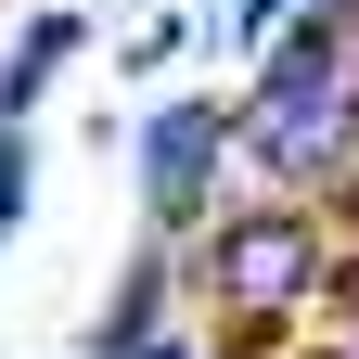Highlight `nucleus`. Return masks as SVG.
Listing matches in <instances>:
<instances>
[{"instance_id":"nucleus-2","label":"nucleus","mask_w":359,"mask_h":359,"mask_svg":"<svg viewBox=\"0 0 359 359\" xmlns=\"http://www.w3.org/2000/svg\"><path fill=\"white\" fill-rule=\"evenodd\" d=\"M244 154V103H154L142 116V205H154V244H205L218 218V180Z\"/></svg>"},{"instance_id":"nucleus-6","label":"nucleus","mask_w":359,"mask_h":359,"mask_svg":"<svg viewBox=\"0 0 359 359\" xmlns=\"http://www.w3.org/2000/svg\"><path fill=\"white\" fill-rule=\"evenodd\" d=\"M180 39H193V26H180V13H154V26H142V39H128V77H154V65H167V52H180Z\"/></svg>"},{"instance_id":"nucleus-4","label":"nucleus","mask_w":359,"mask_h":359,"mask_svg":"<svg viewBox=\"0 0 359 359\" xmlns=\"http://www.w3.org/2000/svg\"><path fill=\"white\" fill-rule=\"evenodd\" d=\"M77 52H90V13H77V0H39V13L13 26V52H0V128H26L39 90H52Z\"/></svg>"},{"instance_id":"nucleus-5","label":"nucleus","mask_w":359,"mask_h":359,"mask_svg":"<svg viewBox=\"0 0 359 359\" xmlns=\"http://www.w3.org/2000/svg\"><path fill=\"white\" fill-rule=\"evenodd\" d=\"M26 231V128H0V244Z\"/></svg>"},{"instance_id":"nucleus-7","label":"nucleus","mask_w":359,"mask_h":359,"mask_svg":"<svg viewBox=\"0 0 359 359\" xmlns=\"http://www.w3.org/2000/svg\"><path fill=\"white\" fill-rule=\"evenodd\" d=\"M334 359H359V334H346V346H334Z\"/></svg>"},{"instance_id":"nucleus-3","label":"nucleus","mask_w":359,"mask_h":359,"mask_svg":"<svg viewBox=\"0 0 359 359\" xmlns=\"http://www.w3.org/2000/svg\"><path fill=\"white\" fill-rule=\"evenodd\" d=\"M346 90H359V26H346V13H295V26L257 52L244 116H308V103H346Z\"/></svg>"},{"instance_id":"nucleus-1","label":"nucleus","mask_w":359,"mask_h":359,"mask_svg":"<svg viewBox=\"0 0 359 359\" xmlns=\"http://www.w3.org/2000/svg\"><path fill=\"white\" fill-rule=\"evenodd\" d=\"M193 269H205V295L231 308V321L295 334L308 308H321V283H334V231H321L308 205H231V218L193 244Z\"/></svg>"}]
</instances>
